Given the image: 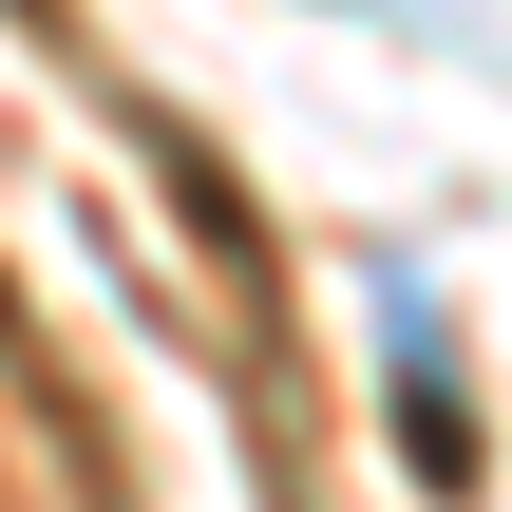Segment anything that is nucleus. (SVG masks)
<instances>
[{
  "instance_id": "1",
  "label": "nucleus",
  "mask_w": 512,
  "mask_h": 512,
  "mask_svg": "<svg viewBox=\"0 0 512 512\" xmlns=\"http://www.w3.org/2000/svg\"><path fill=\"white\" fill-rule=\"evenodd\" d=\"M361 19H380V0H361Z\"/></svg>"
}]
</instances>
